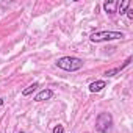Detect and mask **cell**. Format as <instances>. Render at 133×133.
I'll list each match as a JSON object with an SVG mask.
<instances>
[{
    "label": "cell",
    "instance_id": "3",
    "mask_svg": "<svg viewBox=\"0 0 133 133\" xmlns=\"http://www.w3.org/2000/svg\"><path fill=\"white\" fill-rule=\"evenodd\" d=\"M113 127V116L107 111L99 113L96 117V130L99 133H108Z\"/></svg>",
    "mask_w": 133,
    "mask_h": 133
},
{
    "label": "cell",
    "instance_id": "12",
    "mask_svg": "<svg viewBox=\"0 0 133 133\" xmlns=\"http://www.w3.org/2000/svg\"><path fill=\"white\" fill-rule=\"evenodd\" d=\"M3 105V99H0V107H2Z\"/></svg>",
    "mask_w": 133,
    "mask_h": 133
},
{
    "label": "cell",
    "instance_id": "4",
    "mask_svg": "<svg viewBox=\"0 0 133 133\" xmlns=\"http://www.w3.org/2000/svg\"><path fill=\"white\" fill-rule=\"evenodd\" d=\"M131 63V56H128L125 61H124V64L122 66H119V68H114V69H108V71H105V77H116L117 74H121V71H124L125 68H127V66Z\"/></svg>",
    "mask_w": 133,
    "mask_h": 133
},
{
    "label": "cell",
    "instance_id": "5",
    "mask_svg": "<svg viewBox=\"0 0 133 133\" xmlns=\"http://www.w3.org/2000/svg\"><path fill=\"white\" fill-rule=\"evenodd\" d=\"M53 97V91L52 89H42V91H39L36 96H35V102H44V100H50Z\"/></svg>",
    "mask_w": 133,
    "mask_h": 133
},
{
    "label": "cell",
    "instance_id": "9",
    "mask_svg": "<svg viewBox=\"0 0 133 133\" xmlns=\"http://www.w3.org/2000/svg\"><path fill=\"white\" fill-rule=\"evenodd\" d=\"M38 88H39V83H36V82H35V83H31V85H28V86H27V88H25V89L22 91V96H25V97H27V96H30V94H33V92H35V91H36Z\"/></svg>",
    "mask_w": 133,
    "mask_h": 133
},
{
    "label": "cell",
    "instance_id": "1",
    "mask_svg": "<svg viewBox=\"0 0 133 133\" xmlns=\"http://www.w3.org/2000/svg\"><path fill=\"white\" fill-rule=\"evenodd\" d=\"M56 66L63 71L75 72V71H80L83 68V59L77 58V56H61L56 59Z\"/></svg>",
    "mask_w": 133,
    "mask_h": 133
},
{
    "label": "cell",
    "instance_id": "2",
    "mask_svg": "<svg viewBox=\"0 0 133 133\" xmlns=\"http://www.w3.org/2000/svg\"><path fill=\"white\" fill-rule=\"evenodd\" d=\"M125 35L122 31H113V30H102V31H94L89 35V39L92 42H105V41H116V39H124Z\"/></svg>",
    "mask_w": 133,
    "mask_h": 133
},
{
    "label": "cell",
    "instance_id": "7",
    "mask_svg": "<svg viewBox=\"0 0 133 133\" xmlns=\"http://www.w3.org/2000/svg\"><path fill=\"white\" fill-rule=\"evenodd\" d=\"M130 8V0H122L119 3L117 2V6H116V13L117 14H125V11Z\"/></svg>",
    "mask_w": 133,
    "mask_h": 133
},
{
    "label": "cell",
    "instance_id": "6",
    "mask_svg": "<svg viewBox=\"0 0 133 133\" xmlns=\"http://www.w3.org/2000/svg\"><path fill=\"white\" fill-rule=\"evenodd\" d=\"M105 86H107V82H105V80H96V82H92L88 88H89L91 92H100Z\"/></svg>",
    "mask_w": 133,
    "mask_h": 133
},
{
    "label": "cell",
    "instance_id": "8",
    "mask_svg": "<svg viewBox=\"0 0 133 133\" xmlns=\"http://www.w3.org/2000/svg\"><path fill=\"white\" fill-rule=\"evenodd\" d=\"M116 6H117V2H116V0H110V2H105V3H103V10H105L108 14H114V13H116Z\"/></svg>",
    "mask_w": 133,
    "mask_h": 133
},
{
    "label": "cell",
    "instance_id": "10",
    "mask_svg": "<svg viewBox=\"0 0 133 133\" xmlns=\"http://www.w3.org/2000/svg\"><path fill=\"white\" fill-rule=\"evenodd\" d=\"M52 133H64V127H63L61 124H58V125H55V127H53Z\"/></svg>",
    "mask_w": 133,
    "mask_h": 133
},
{
    "label": "cell",
    "instance_id": "11",
    "mask_svg": "<svg viewBox=\"0 0 133 133\" xmlns=\"http://www.w3.org/2000/svg\"><path fill=\"white\" fill-rule=\"evenodd\" d=\"M125 14H127L128 19H133V10H131V8H128V10L125 11Z\"/></svg>",
    "mask_w": 133,
    "mask_h": 133
}]
</instances>
